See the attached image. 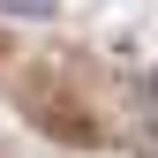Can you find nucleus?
Masks as SVG:
<instances>
[{
  "instance_id": "1",
  "label": "nucleus",
  "mask_w": 158,
  "mask_h": 158,
  "mask_svg": "<svg viewBox=\"0 0 158 158\" xmlns=\"http://www.w3.org/2000/svg\"><path fill=\"white\" fill-rule=\"evenodd\" d=\"M53 8H60V0H0V15H30V23H45Z\"/></svg>"
}]
</instances>
